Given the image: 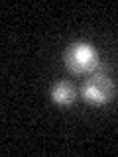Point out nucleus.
Wrapping results in <instances>:
<instances>
[{
    "instance_id": "nucleus-1",
    "label": "nucleus",
    "mask_w": 118,
    "mask_h": 157,
    "mask_svg": "<svg viewBox=\"0 0 118 157\" xmlns=\"http://www.w3.org/2000/svg\"><path fill=\"white\" fill-rule=\"evenodd\" d=\"M63 63L65 69L73 75H92L102 69L100 53L87 39H77L69 43L63 53Z\"/></svg>"
},
{
    "instance_id": "nucleus-2",
    "label": "nucleus",
    "mask_w": 118,
    "mask_h": 157,
    "mask_svg": "<svg viewBox=\"0 0 118 157\" xmlns=\"http://www.w3.org/2000/svg\"><path fill=\"white\" fill-rule=\"evenodd\" d=\"M81 96L92 106L108 104V102H112L114 96H116V85L112 82V78L100 69V71L88 75V78L83 82Z\"/></svg>"
},
{
    "instance_id": "nucleus-3",
    "label": "nucleus",
    "mask_w": 118,
    "mask_h": 157,
    "mask_svg": "<svg viewBox=\"0 0 118 157\" xmlns=\"http://www.w3.org/2000/svg\"><path fill=\"white\" fill-rule=\"evenodd\" d=\"M49 96H51V100L59 106H71L73 102L77 100V88L69 81H59L51 86Z\"/></svg>"
}]
</instances>
